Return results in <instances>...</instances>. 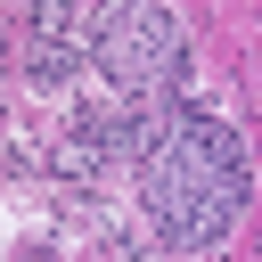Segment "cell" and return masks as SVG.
Segmentation results:
<instances>
[{
    "label": "cell",
    "mask_w": 262,
    "mask_h": 262,
    "mask_svg": "<svg viewBox=\"0 0 262 262\" xmlns=\"http://www.w3.org/2000/svg\"><path fill=\"white\" fill-rule=\"evenodd\" d=\"M131 188H139V213L156 221L164 246H213L246 213L254 172H246V147L229 131V115H213L180 90L164 106H139Z\"/></svg>",
    "instance_id": "obj_1"
},
{
    "label": "cell",
    "mask_w": 262,
    "mask_h": 262,
    "mask_svg": "<svg viewBox=\"0 0 262 262\" xmlns=\"http://www.w3.org/2000/svg\"><path fill=\"white\" fill-rule=\"evenodd\" d=\"M90 66L115 98L131 106H164L188 90V25L156 0H131V8H106L90 16Z\"/></svg>",
    "instance_id": "obj_2"
}]
</instances>
